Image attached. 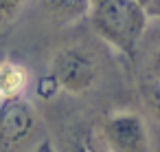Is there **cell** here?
<instances>
[{
  "mask_svg": "<svg viewBox=\"0 0 160 152\" xmlns=\"http://www.w3.org/2000/svg\"><path fill=\"white\" fill-rule=\"evenodd\" d=\"M90 3H92V0H90Z\"/></svg>",
  "mask_w": 160,
  "mask_h": 152,
  "instance_id": "cell-15",
  "label": "cell"
},
{
  "mask_svg": "<svg viewBox=\"0 0 160 152\" xmlns=\"http://www.w3.org/2000/svg\"><path fill=\"white\" fill-rule=\"evenodd\" d=\"M140 3H142V5H147V3H149V0H140Z\"/></svg>",
  "mask_w": 160,
  "mask_h": 152,
  "instance_id": "cell-14",
  "label": "cell"
},
{
  "mask_svg": "<svg viewBox=\"0 0 160 152\" xmlns=\"http://www.w3.org/2000/svg\"><path fill=\"white\" fill-rule=\"evenodd\" d=\"M42 14L55 24H72L88 18L90 0H38Z\"/></svg>",
  "mask_w": 160,
  "mask_h": 152,
  "instance_id": "cell-6",
  "label": "cell"
},
{
  "mask_svg": "<svg viewBox=\"0 0 160 152\" xmlns=\"http://www.w3.org/2000/svg\"><path fill=\"white\" fill-rule=\"evenodd\" d=\"M31 0H0V33L7 31L27 9Z\"/></svg>",
  "mask_w": 160,
  "mask_h": 152,
  "instance_id": "cell-8",
  "label": "cell"
},
{
  "mask_svg": "<svg viewBox=\"0 0 160 152\" xmlns=\"http://www.w3.org/2000/svg\"><path fill=\"white\" fill-rule=\"evenodd\" d=\"M92 33L125 57H136L149 24L140 0H92L88 9Z\"/></svg>",
  "mask_w": 160,
  "mask_h": 152,
  "instance_id": "cell-2",
  "label": "cell"
},
{
  "mask_svg": "<svg viewBox=\"0 0 160 152\" xmlns=\"http://www.w3.org/2000/svg\"><path fill=\"white\" fill-rule=\"evenodd\" d=\"M57 152H92L90 148V137H68L62 141V145L57 148Z\"/></svg>",
  "mask_w": 160,
  "mask_h": 152,
  "instance_id": "cell-9",
  "label": "cell"
},
{
  "mask_svg": "<svg viewBox=\"0 0 160 152\" xmlns=\"http://www.w3.org/2000/svg\"><path fill=\"white\" fill-rule=\"evenodd\" d=\"M29 88H31V71L22 62L13 57L0 60V101L27 97Z\"/></svg>",
  "mask_w": 160,
  "mask_h": 152,
  "instance_id": "cell-5",
  "label": "cell"
},
{
  "mask_svg": "<svg viewBox=\"0 0 160 152\" xmlns=\"http://www.w3.org/2000/svg\"><path fill=\"white\" fill-rule=\"evenodd\" d=\"M145 79H156L160 82V42L151 49L149 57H147V66H145Z\"/></svg>",
  "mask_w": 160,
  "mask_h": 152,
  "instance_id": "cell-10",
  "label": "cell"
},
{
  "mask_svg": "<svg viewBox=\"0 0 160 152\" xmlns=\"http://www.w3.org/2000/svg\"><path fill=\"white\" fill-rule=\"evenodd\" d=\"M101 79L103 60L99 51L86 40H64L48 53L35 93L40 99H55L59 95L83 97L92 93Z\"/></svg>",
  "mask_w": 160,
  "mask_h": 152,
  "instance_id": "cell-1",
  "label": "cell"
},
{
  "mask_svg": "<svg viewBox=\"0 0 160 152\" xmlns=\"http://www.w3.org/2000/svg\"><path fill=\"white\" fill-rule=\"evenodd\" d=\"M35 152H57V148H55L48 139H44V141H40V143H38Z\"/></svg>",
  "mask_w": 160,
  "mask_h": 152,
  "instance_id": "cell-13",
  "label": "cell"
},
{
  "mask_svg": "<svg viewBox=\"0 0 160 152\" xmlns=\"http://www.w3.org/2000/svg\"><path fill=\"white\" fill-rule=\"evenodd\" d=\"M90 148H92V152H110V150L101 143L99 137H90Z\"/></svg>",
  "mask_w": 160,
  "mask_h": 152,
  "instance_id": "cell-12",
  "label": "cell"
},
{
  "mask_svg": "<svg viewBox=\"0 0 160 152\" xmlns=\"http://www.w3.org/2000/svg\"><path fill=\"white\" fill-rule=\"evenodd\" d=\"M145 9H147L149 20H151V18H153V20H160V0H149V3L145 5Z\"/></svg>",
  "mask_w": 160,
  "mask_h": 152,
  "instance_id": "cell-11",
  "label": "cell"
},
{
  "mask_svg": "<svg viewBox=\"0 0 160 152\" xmlns=\"http://www.w3.org/2000/svg\"><path fill=\"white\" fill-rule=\"evenodd\" d=\"M99 139L110 152H151L145 117L136 110H114L99 123Z\"/></svg>",
  "mask_w": 160,
  "mask_h": 152,
  "instance_id": "cell-3",
  "label": "cell"
},
{
  "mask_svg": "<svg viewBox=\"0 0 160 152\" xmlns=\"http://www.w3.org/2000/svg\"><path fill=\"white\" fill-rule=\"evenodd\" d=\"M140 97H142V104H145L147 112L151 115V119L160 123V82L145 79L140 84Z\"/></svg>",
  "mask_w": 160,
  "mask_h": 152,
  "instance_id": "cell-7",
  "label": "cell"
},
{
  "mask_svg": "<svg viewBox=\"0 0 160 152\" xmlns=\"http://www.w3.org/2000/svg\"><path fill=\"white\" fill-rule=\"evenodd\" d=\"M40 128V117L35 106L27 97L7 99L0 104V143L22 145Z\"/></svg>",
  "mask_w": 160,
  "mask_h": 152,
  "instance_id": "cell-4",
  "label": "cell"
}]
</instances>
